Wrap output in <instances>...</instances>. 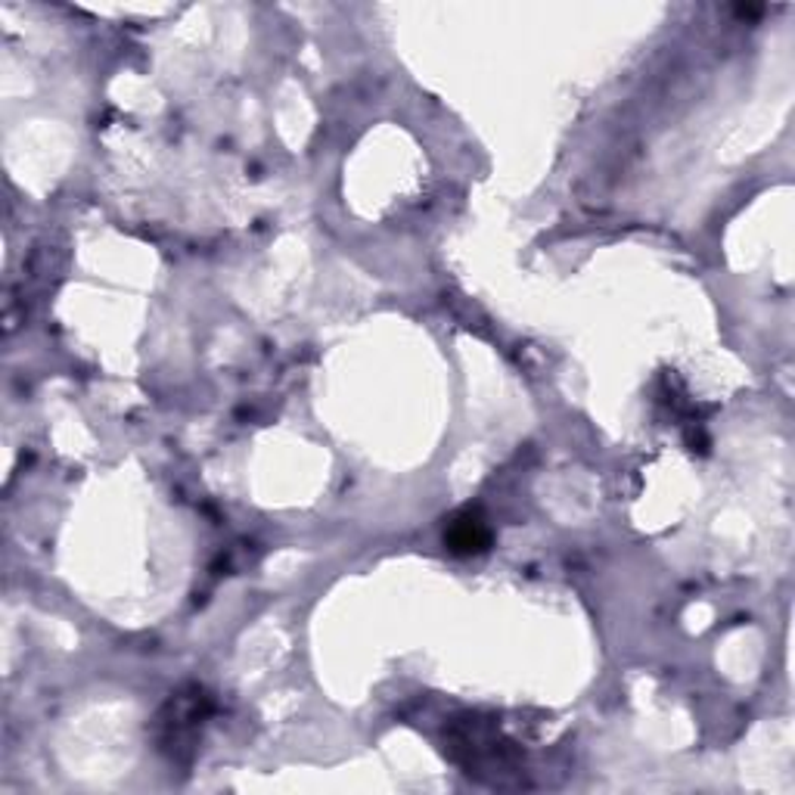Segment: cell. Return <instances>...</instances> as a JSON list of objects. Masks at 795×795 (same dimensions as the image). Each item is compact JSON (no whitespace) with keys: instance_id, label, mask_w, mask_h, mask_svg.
Wrapping results in <instances>:
<instances>
[{"instance_id":"cell-1","label":"cell","mask_w":795,"mask_h":795,"mask_svg":"<svg viewBox=\"0 0 795 795\" xmlns=\"http://www.w3.org/2000/svg\"><path fill=\"white\" fill-rule=\"evenodd\" d=\"M491 531L485 526V519L479 513H460L445 531V544L454 553H482L489 547Z\"/></svg>"}]
</instances>
